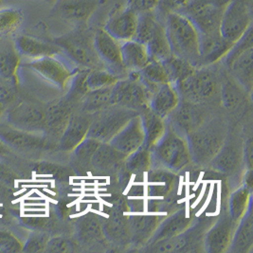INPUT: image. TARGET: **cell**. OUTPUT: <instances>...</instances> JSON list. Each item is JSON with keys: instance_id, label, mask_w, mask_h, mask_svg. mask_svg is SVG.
Wrapping results in <instances>:
<instances>
[{"instance_id": "6da1fadb", "label": "cell", "mask_w": 253, "mask_h": 253, "mask_svg": "<svg viewBox=\"0 0 253 253\" xmlns=\"http://www.w3.org/2000/svg\"><path fill=\"white\" fill-rule=\"evenodd\" d=\"M165 32L173 56L199 66V34L195 25L180 12L165 16Z\"/></svg>"}, {"instance_id": "7a4b0ae2", "label": "cell", "mask_w": 253, "mask_h": 253, "mask_svg": "<svg viewBox=\"0 0 253 253\" xmlns=\"http://www.w3.org/2000/svg\"><path fill=\"white\" fill-rule=\"evenodd\" d=\"M192 161L199 165L212 161L227 139L226 126L220 119L204 121L186 136Z\"/></svg>"}, {"instance_id": "3957f363", "label": "cell", "mask_w": 253, "mask_h": 253, "mask_svg": "<svg viewBox=\"0 0 253 253\" xmlns=\"http://www.w3.org/2000/svg\"><path fill=\"white\" fill-rule=\"evenodd\" d=\"M93 36L94 33L88 27H78L69 34L56 38L54 43L81 68L102 69L104 64L96 53Z\"/></svg>"}, {"instance_id": "277c9868", "label": "cell", "mask_w": 253, "mask_h": 253, "mask_svg": "<svg viewBox=\"0 0 253 253\" xmlns=\"http://www.w3.org/2000/svg\"><path fill=\"white\" fill-rule=\"evenodd\" d=\"M152 159L165 170L179 172L192 162L186 138L166 127V132L152 149Z\"/></svg>"}, {"instance_id": "5b68a950", "label": "cell", "mask_w": 253, "mask_h": 253, "mask_svg": "<svg viewBox=\"0 0 253 253\" xmlns=\"http://www.w3.org/2000/svg\"><path fill=\"white\" fill-rule=\"evenodd\" d=\"M174 85L182 101L200 104L214 96L217 91L218 77L211 66L197 67L193 73Z\"/></svg>"}, {"instance_id": "8992f818", "label": "cell", "mask_w": 253, "mask_h": 253, "mask_svg": "<svg viewBox=\"0 0 253 253\" xmlns=\"http://www.w3.org/2000/svg\"><path fill=\"white\" fill-rule=\"evenodd\" d=\"M94 114L87 137L101 142H109L132 118L139 113L124 106L110 105Z\"/></svg>"}, {"instance_id": "52a82bcc", "label": "cell", "mask_w": 253, "mask_h": 253, "mask_svg": "<svg viewBox=\"0 0 253 253\" xmlns=\"http://www.w3.org/2000/svg\"><path fill=\"white\" fill-rule=\"evenodd\" d=\"M253 23V0H230L221 18L220 34L230 43H236Z\"/></svg>"}, {"instance_id": "ba28073f", "label": "cell", "mask_w": 253, "mask_h": 253, "mask_svg": "<svg viewBox=\"0 0 253 253\" xmlns=\"http://www.w3.org/2000/svg\"><path fill=\"white\" fill-rule=\"evenodd\" d=\"M140 75V74H139ZM152 92L138 79H120L111 87L110 105H119L135 111L144 110L149 107ZM139 113V112H138Z\"/></svg>"}, {"instance_id": "9c48e42d", "label": "cell", "mask_w": 253, "mask_h": 253, "mask_svg": "<svg viewBox=\"0 0 253 253\" xmlns=\"http://www.w3.org/2000/svg\"><path fill=\"white\" fill-rule=\"evenodd\" d=\"M100 5V0H55L50 16L72 24L75 28L87 27Z\"/></svg>"}, {"instance_id": "30bf717a", "label": "cell", "mask_w": 253, "mask_h": 253, "mask_svg": "<svg viewBox=\"0 0 253 253\" xmlns=\"http://www.w3.org/2000/svg\"><path fill=\"white\" fill-rule=\"evenodd\" d=\"M224 9L199 0H191L180 13L195 25L199 35H212L220 33Z\"/></svg>"}, {"instance_id": "8fae6325", "label": "cell", "mask_w": 253, "mask_h": 253, "mask_svg": "<svg viewBox=\"0 0 253 253\" xmlns=\"http://www.w3.org/2000/svg\"><path fill=\"white\" fill-rule=\"evenodd\" d=\"M205 121L203 110L199 104L180 101L178 105L165 119L166 127L177 135L186 138Z\"/></svg>"}, {"instance_id": "7c38bea8", "label": "cell", "mask_w": 253, "mask_h": 253, "mask_svg": "<svg viewBox=\"0 0 253 253\" xmlns=\"http://www.w3.org/2000/svg\"><path fill=\"white\" fill-rule=\"evenodd\" d=\"M93 43L98 57L104 66L108 68V70L119 77L120 73L126 71L122 61L121 42L107 34L104 28H100L94 32Z\"/></svg>"}, {"instance_id": "4fadbf2b", "label": "cell", "mask_w": 253, "mask_h": 253, "mask_svg": "<svg viewBox=\"0 0 253 253\" xmlns=\"http://www.w3.org/2000/svg\"><path fill=\"white\" fill-rule=\"evenodd\" d=\"M137 25L138 14L125 6L114 9L103 28L116 40L124 43L135 38Z\"/></svg>"}, {"instance_id": "5bb4252c", "label": "cell", "mask_w": 253, "mask_h": 253, "mask_svg": "<svg viewBox=\"0 0 253 253\" xmlns=\"http://www.w3.org/2000/svg\"><path fill=\"white\" fill-rule=\"evenodd\" d=\"M126 157L144 143V131L139 114L132 118L108 142Z\"/></svg>"}, {"instance_id": "9a60e30c", "label": "cell", "mask_w": 253, "mask_h": 253, "mask_svg": "<svg viewBox=\"0 0 253 253\" xmlns=\"http://www.w3.org/2000/svg\"><path fill=\"white\" fill-rule=\"evenodd\" d=\"M238 222L229 216H224L209 230L204 240L206 252L221 253L227 252L230 248L234 230Z\"/></svg>"}, {"instance_id": "2e32d148", "label": "cell", "mask_w": 253, "mask_h": 253, "mask_svg": "<svg viewBox=\"0 0 253 253\" xmlns=\"http://www.w3.org/2000/svg\"><path fill=\"white\" fill-rule=\"evenodd\" d=\"M232 43L226 40L220 33L199 35V66H212L224 59L230 51Z\"/></svg>"}, {"instance_id": "e0dca14e", "label": "cell", "mask_w": 253, "mask_h": 253, "mask_svg": "<svg viewBox=\"0 0 253 253\" xmlns=\"http://www.w3.org/2000/svg\"><path fill=\"white\" fill-rule=\"evenodd\" d=\"M224 59L233 78L246 91L251 92L253 82V46L235 55H227Z\"/></svg>"}, {"instance_id": "ac0fdd59", "label": "cell", "mask_w": 253, "mask_h": 253, "mask_svg": "<svg viewBox=\"0 0 253 253\" xmlns=\"http://www.w3.org/2000/svg\"><path fill=\"white\" fill-rule=\"evenodd\" d=\"M28 67L35 69L43 77L54 83L62 88L66 86L68 82L73 76L71 70L54 56L37 58L29 63Z\"/></svg>"}, {"instance_id": "d6986e66", "label": "cell", "mask_w": 253, "mask_h": 253, "mask_svg": "<svg viewBox=\"0 0 253 253\" xmlns=\"http://www.w3.org/2000/svg\"><path fill=\"white\" fill-rule=\"evenodd\" d=\"M180 101V95L174 84L165 83L159 85L152 93L149 108L155 114L165 120Z\"/></svg>"}, {"instance_id": "ffe728a7", "label": "cell", "mask_w": 253, "mask_h": 253, "mask_svg": "<svg viewBox=\"0 0 253 253\" xmlns=\"http://www.w3.org/2000/svg\"><path fill=\"white\" fill-rule=\"evenodd\" d=\"M91 125V117L87 114H76L69 118L61 138V148L73 151L87 137Z\"/></svg>"}, {"instance_id": "44dd1931", "label": "cell", "mask_w": 253, "mask_h": 253, "mask_svg": "<svg viewBox=\"0 0 253 253\" xmlns=\"http://www.w3.org/2000/svg\"><path fill=\"white\" fill-rule=\"evenodd\" d=\"M242 160L243 149L241 145L234 140L227 138L211 163V167L217 172L232 173L237 171Z\"/></svg>"}, {"instance_id": "7402d4cb", "label": "cell", "mask_w": 253, "mask_h": 253, "mask_svg": "<svg viewBox=\"0 0 253 253\" xmlns=\"http://www.w3.org/2000/svg\"><path fill=\"white\" fill-rule=\"evenodd\" d=\"M192 222V216L189 215L185 210L174 212L169 217L164 219L161 223H159L157 229L149 239L150 245L155 242L170 238L182 233L191 227Z\"/></svg>"}, {"instance_id": "603a6c76", "label": "cell", "mask_w": 253, "mask_h": 253, "mask_svg": "<svg viewBox=\"0 0 253 253\" xmlns=\"http://www.w3.org/2000/svg\"><path fill=\"white\" fill-rule=\"evenodd\" d=\"M121 53L126 71H140L151 61L146 45L134 39L121 43Z\"/></svg>"}, {"instance_id": "cb8c5ba5", "label": "cell", "mask_w": 253, "mask_h": 253, "mask_svg": "<svg viewBox=\"0 0 253 253\" xmlns=\"http://www.w3.org/2000/svg\"><path fill=\"white\" fill-rule=\"evenodd\" d=\"M15 46L20 53L35 59L55 56L62 52L55 43H48L28 35L18 36L15 40Z\"/></svg>"}, {"instance_id": "d4e9b609", "label": "cell", "mask_w": 253, "mask_h": 253, "mask_svg": "<svg viewBox=\"0 0 253 253\" xmlns=\"http://www.w3.org/2000/svg\"><path fill=\"white\" fill-rule=\"evenodd\" d=\"M253 245V218L252 206L244 214L236 226L230 242V252L233 253H248Z\"/></svg>"}, {"instance_id": "484cf974", "label": "cell", "mask_w": 253, "mask_h": 253, "mask_svg": "<svg viewBox=\"0 0 253 253\" xmlns=\"http://www.w3.org/2000/svg\"><path fill=\"white\" fill-rule=\"evenodd\" d=\"M139 116L144 131L143 146L152 151L166 132L165 120L155 114L149 107L142 110Z\"/></svg>"}, {"instance_id": "4316f807", "label": "cell", "mask_w": 253, "mask_h": 253, "mask_svg": "<svg viewBox=\"0 0 253 253\" xmlns=\"http://www.w3.org/2000/svg\"><path fill=\"white\" fill-rule=\"evenodd\" d=\"M195 230L188 229L182 233L175 236L162 239L150 245L148 250L151 253H174L189 252V248L193 247V241H195Z\"/></svg>"}, {"instance_id": "83f0119b", "label": "cell", "mask_w": 253, "mask_h": 253, "mask_svg": "<svg viewBox=\"0 0 253 253\" xmlns=\"http://www.w3.org/2000/svg\"><path fill=\"white\" fill-rule=\"evenodd\" d=\"M12 123L30 128L45 127L46 113L41 107L31 104H21L16 106L10 114Z\"/></svg>"}, {"instance_id": "f1b7e54d", "label": "cell", "mask_w": 253, "mask_h": 253, "mask_svg": "<svg viewBox=\"0 0 253 253\" xmlns=\"http://www.w3.org/2000/svg\"><path fill=\"white\" fill-rule=\"evenodd\" d=\"M126 156L114 149L108 142H102L95 152L90 164L99 171H111L125 161Z\"/></svg>"}, {"instance_id": "f546056e", "label": "cell", "mask_w": 253, "mask_h": 253, "mask_svg": "<svg viewBox=\"0 0 253 253\" xmlns=\"http://www.w3.org/2000/svg\"><path fill=\"white\" fill-rule=\"evenodd\" d=\"M78 239L85 245H93L104 238V227L96 214L84 215L78 223Z\"/></svg>"}, {"instance_id": "4dcf8cb0", "label": "cell", "mask_w": 253, "mask_h": 253, "mask_svg": "<svg viewBox=\"0 0 253 253\" xmlns=\"http://www.w3.org/2000/svg\"><path fill=\"white\" fill-rule=\"evenodd\" d=\"M0 137L8 141L10 144L18 148L35 149L41 147L44 139L33 134L19 131L11 127H0Z\"/></svg>"}, {"instance_id": "1f68e13d", "label": "cell", "mask_w": 253, "mask_h": 253, "mask_svg": "<svg viewBox=\"0 0 253 253\" xmlns=\"http://www.w3.org/2000/svg\"><path fill=\"white\" fill-rule=\"evenodd\" d=\"M146 46L151 60L162 62L172 55L164 23H161V21L159 22L154 35L146 44Z\"/></svg>"}, {"instance_id": "d6a6232c", "label": "cell", "mask_w": 253, "mask_h": 253, "mask_svg": "<svg viewBox=\"0 0 253 253\" xmlns=\"http://www.w3.org/2000/svg\"><path fill=\"white\" fill-rule=\"evenodd\" d=\"M140 80L151 92L162 84L170 83L168 73L163 62L151 60L149 63L139 71Z\"/></svg>"}, {"instance_id": "836d02e7", "label": "cell", "mask_w": 253, "mask_h": 253, "mask_svg": "<svg viewBox=\"0 0 253 253\" xmlns=\"http://www.w3.org/2000/svg\"><path fill=\"white\" fill-rule=\"evenodd\" d=\"M23 11L18 7L0 9V39L15 34L23 25Z\"/></svg>"}, {"instance_id": "e575fe53", "label": "cell", "mask_w": 253, "mask_h": 253, "mask_svg": "<svg viewBox=\"0 0 253 253\" xmlns=\"http://www.w3.org/2000/svg\"><path fill=\"white\" fill-rule=\"evenodd\" d=\"M159 225V218L157 216L140 215L131 218L130 230L134 241L138 244L148 241L154 231Z\"/></svg>"}, {"instance_id": "d590c367", "label": "cell", "mask_w": 253, "mask_h": 253, "mask_svg": "<svg viewBox=\"0 0 253 253\" xmlns=\"http://www.w3.org/2000/svg\"><path fill=\"white\" fill-rule=\"evenodd\" d=\"M121 79L115 73L108 69H89L84 79V85L87 91L113 86Z\"/></svg>"}, {"instance_id": "8d00e7d4", "label": "cell", "mask_w": 253, "mask_h": 253, "mask_svg": "<svg viewBox=\"0 0 253 253\" xmlns=\"http://www.w3.org/2000/svg\"><path fill=\"white\" fill-rule=\"evenodd\" d=\"M253 192L246 187H241L234 191L229 200L230 216L235 221H239L252 206Z\"/></svg>"}, {"instance_id": "74e56055", "label": "cell", "mask_w": 253, "mask_h": 253, "mask_svg": "<svg viewBox=\"0 0 253 253\" xmlns=\"http://www.w3.org/2000/svg\"><path fill=\"white\" fill-rule=\"evenodd\" d=\"M124 162L126 170L130 173H143L148 172L153 162L152 151L142 145L126 156Z\"/></svg>"}, {"instance_id": "f35d334b", "label": "cell", "mask_w": 253, "mask_h": 253, "mask_svg": "<svg viewBox=\"0 0 253 253\" xmlns=\"http://www.w3.org/2000/svg\"><path fill=\"white\" fill-rule=\"evenodd\" d=\"M162 62L168 73L169 81L172 84H176L179 81L183 80L196 69V66H194L190 62L184 59L173 56V54Z\"/></svg>"}, {"instance_id": "ab89813d", "label": "cell", "mask_w": 253, "mask_h": 253, "mask_svg": "<svg viewBox=\"0 0 253 253\" xmlns=\"http://www.w3.org/2000/svg\"><path fill=\"white\" fill-rule=\"evenodd\" d=\"M111 87L87 91L84 94L83 110L85 113H97L110 106Z\"/></svg>"}, {"instance_id": "60d3db41", "label": "cell", "mask_w": 253, "mask_h": 253, "mask_svg": "<svg viewBox=\"0 0 253 253\" xmlns=\"http://www.w3.org/2000/svg\"><path fill=\"white\" fill-rule=\"evenodd\" d=\"M159 22L156 11L138 14V25L134 40L146 45L154 35Z\"/></svg>"}, {"instance_id": "b9f144b4", "label": "cell", "mask_w": 253, "mask_h": 253, "mask_svg": "<svg viewBox=\"0 0 253 253\" xmlns=\"http://www.w3.org/2000/svg\"><path fill=\"white\" fill-rule=\"evenodd\" d=\"M221 99L223 106L228 110H237L244 103V94L238 84L227 81L222 86Z\"/></svg>"}, {"instance_id": "7bdbcfd3", "label": "cell", "mask_w": 253, "mask_h": 253, "mask_svg": "<svg viewBox=\"0 0 253 253\" xmlns=\"http://www.w3.org/2000/svg\"><path fill=\"white\" fill-rule=\"evenodd\" d=\"M46 119H45V127L52 130L65 129L69 122V109L67 105L64 104H58L52 105L48 109L45 110Z\"/></svg>"}, {"instance_id": "ee69618b", "label": "cell", "mask_w": 253, "mask_h": 253, "mask_svg": "<svg viewBox=\"0 0 253 253\" xmlns=\"http://www.w3.org/2000/svg\"><path fill=\"white\" fill-rule=\"evenodd\" d=\"M101 141L96 138L86 137L80 144L73 150L76 161L82 165H86L91 162L95 152L101 145Z\"/></svg>"}, {"instance_id": "f6af8a7d", "label": "cell", "mask_w": 253, "mask_h": 253, "mask_svg": "<svg viewBox=\"0 0 253 253\" xmlns=\"http://www.w3.org/2000/svg\"><path fill=\"white\" fill-rule=\"evenodd\" d=\"M19 65V57L15 50L6 49L0 51V75L11 78Z\"/></svg>"}, {"instance_id": "bcb514c9", "label": "cell", "mask_w": 253, "mask_h": 253, "mask_svg": "<svg viewBox=\"0 0 253 253\" xmlns=\"http://www.w3.org/2000/svg\"><path fill=\"white\" fill-rule=\"evenodd\" d=\"M75 246L73 242L66 237H55L49 239L46 244V253H73Z\"/></svg>"}, {"instance_id": "7dc6e473", "label": "cell", "mask_w": 253, "mask_h": 253, "mask_svg": "<svg viewBox=\"0 0 253 253\" xmlns=\"http://www.w3.org/2000/svg\"><path fill=\"white\" fill-rule=\"evenodd\" d=\"M160 0H126V7L136 12L137 14L143 12H153L158 8Z\"/></svg>"}, {"instance_id": "c3c4849f", "label": "cell", "mask_w": 253, "mask_h": 253, "mask_svg": "<svg viewBox=\"0 0 253 253\" xmlns=\"http://www.w3.org/2000/svg\"><path fill=\"white\" fill-rule=\"evenodd\" d=\"M191 0H160L157 10L166 16L172 12H180Z\"/></svg>"}, {"instance_id": "681fc988", "label": "cell", "mask_w": 253, "mask_h": 253, "mask_svg": "<svg viewBox=\"0 0 253 253\" xmlns=\"http://www.w3.org/2000/svg\"><path fill=\"white\" fill-rule=\"evenodd\" d=\"M49 240L48 236L45 233L34 234L27 243L25 251L28 253H40L45 252L46 244Z\"/></svg>"}, {"instance_id": "f907efd6", "label": "cell", "mask_w": 253, "mask_h": 253, "mask_svg": "<svg viewBox=\"0 0 253 253\" xmlns=\"http://www.w3.org/2000/svg\"><path fill=\"white\" fill-rule=\"evenodd\" d=\"M0 248L8 252H16L20 246L9 233L0 232Z\"/></svg>"}, {"instance_id": "816d5d0a", "label": "cell", "mask_w": 253, "mask_h": 253, "mask_svg": "<svg viewBox=\"0 0 253 253\" xmlns=\"http://www.w3.org/2000/svg\"><path fill=\"white\" fill-rule=\"evenodd\" d=\"M253 138H249L247 139L244 150H243V156L246 161V167L248 170H253Z\"/></svg>"}, {"instance_id": "f5cc1de1", "label": "cell", "mask_w": 253, "mask_h": 253, "mask_svg": "<svg viewBox=\"0 0 253 253\" xmlns=\"http://www.w3.org/2000/svg\"><path fill=\"white\" fill-rule=\"evenodd\" d=\"M244 187L253 192V170H248L244 177Z\"/></svg>"}, {"instance_id": "db71d44e", "label": "cell", "mask_w": 253, "mask_h": 253, "mask_svg": "<svg viewBox=\"0 0 253 253\" xmlns=\"http://www.w3.org/2000/svg\"><path fill=\"white\" fill-rule=\"evenodd\" d=\"M199 1L205 2L208 4H211V5H214L217 7H221V8H225L230 2V0H199Z\"/></svg>"}, {"instance_id": "11a10c76", "label": "cell", "mask_w": 253, "mask_h": 253, "mask_svg": "<svg viewBox=\"0 0 253 253\" xmlns=\"http://www.w3.org/2000/svg\"><path fill=\"white\" fill-rule=\"evenodd\" d=\"M42 1H44V2H46V3H48V4H53L54 2H55V0H42Z\"/></svg>"}, {"instance_id": "9f6ffc18", "label": "cell", "mask_w": 253, "mask_h": 253, "mask_svg": "<svg viewBox=\"0 0 253 253\" xmlns=\"http://www.w3.org/2000/svg\"><path fill=\"white\" fill-rule=\"evenodd\" d=\"M3 151H4V146H3V144H2L1 141H0V153L3 152Z\"/></svg>"}, {"instance_id": "6f0895ef", "label": "cell", "mask_w": 253, "mask_h": 253, "mask_svg": "<svg viewBox=\"0 0 253 253\" xmlns=\"http://www.w3.org/2000/svg\"><path fill=\"white\" fill-rule=\"evenodd\" d=\"M2 2H3V0H0V4H2Z\"/></svg>"}]
</instances>
